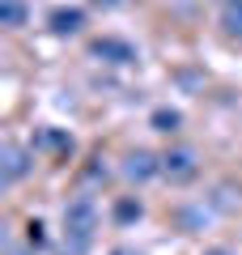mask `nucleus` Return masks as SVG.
<instances>
[{"label":"nucleus","mask_w":242,"mask_h":255,"mask_svg":"<svg viewBox=\"0 0 242 255\" xmlns=\"http://www.w3.org/2000/svg\"><path fill=\"white\" fill-rule=\"evenodd\" d=\"M94 4H98V9H119L123 0H94Z\"/></svg>","instance_id":"ddd939ff"},{"label":"nucleus","mask_w":242,"mask_h":255,"mask_svg":"<svg viewBox=\"0 0 242 255\" xmlns=\"http://www.w3.org/2000/svg\"><path fill=\"white\" fill-rule=\"evenodd\" d=\"M111 255H140V251H132V247H115Z\"/></svg>","instance_id":"4468645a"},{"label":"nucleus","mask_w":242,"mask_h":255,"mask_svg":"<svg viewBox=\"0 0 242 255\" xmlns=\"http://www.w3.org/2000/svg\"><path fill=\"white\" fill-rule=\"evenodd\" d=\"M0 26L4 30H21L26 26V4H21V0H0Z\"/></svg>","instance_id":"0eeeda50"},{"label":"nucleus","mask_w":242,"mask_h":255,"mask_svg":"<svg viewBox=\"0 0 242 255\" xmlns=\"http://www.w3.org/2000/svg\"><path fill=\"white\" fill-rule=\"evenodd\" d=\"M221 30L230 38H242V4H230V9L221 13Z\"/></svg>","instance_id":"9d476101"},{"label":"nucleus","mask_w":242,"mask_h":255,"mask_svg":"<svg viewBox=\"0 0 242 255\" xmlns=\"http://www.w3.org/2000/svg\"><path fill=\"white\" fill-rule=\"evenodd\" d=\"M140 200H136V196H123V200H119L115 204V221H119V226H127V221H140Z\"/></svg>","instance_id":"1a4fd4ad"},{"label":"nucleus","mask_w":242,"mask_h":255,"mask_svg":"<svg viewBox=\"0 0 242 255\" xmlns=\"http://www.w3.org/2000/svg\"><path fill=\"white\" fill-rule=\"evenodd\" d=\"M26 243L30 247H34V251H38V247H47V226H43V221H26Z\"/></svg>","instance_id":"f8f14e48"},{"label":"nucleus","mask_w":242,"mask_h":255,"mask_svg":"<svg viewBox=\"0 0 242 255\" xmlns=\"http://www.w3.org/2000/svg\"><path fill=\"white\" fill-rule=\"evenodd\" d=\"M90 55L94 60H102V64H132L136 60V47L127 43V38H94L90 43Z\"/></svg>","instance_id":"20e7f679"},{"label":"nucleus","mask_w":242,"mask_h":255,"mask_svg":"<svg viewBox=\"0 0 242 255\" xmlns=\"http://www.w3.org/2000/svg\"><path fill=\"white\" fill-rule=\"evenodd\" d=\"M123 174L132 183H149V179H157V174H161V157H153L149 149H136V153L123 157Z\"/></svg>","instance_id":"39448f33"},{"label":"nucleus","mask_w":242,"mask_h":255,"mask_svg":"<svg viewBox=\"0 0 242 255\" xmlns=\"http://www.w3.org/2000/svg\"><path fill=\"white\" fill-rule=\"evenodd\" d=\"M47 26H51V34H60V38H68V34H77L81 26H85V9H51V17H47Z\"/></svg>","instance_id":"423d86ee"},{"label":"nucleus","mask_w":242,"mask_h":255,"mask_svg":"<svg viewBox=\"0 0 242 255\" xmlns=\"http://www.w3.org/2000/svg\"><path fill=\"white\" fill-rule=\"evenodd\" d=\"M149 124L157 128V132H179V128H183V115H179L174 107H157V111H153V119H149Z\"/></svg>","instance_id":"6e6552de"},{"label":"nucleus","mask_w":242,"mask_h":255,"mask_svg":"<svg viewBox=\"0 0 242 255\" xmlns=\"http://www.w3.org/2000/svg\"><path fill=\"white\" fill-rule=\"evenodd\" d=\"M204 255H230V251H225V247H213V251H204Z\"/></svg>","instance_id":"2eb2a0df"},{"label":"nucleus","mask_w":242,"mask_h":255,"mask_svg":"<svg viewBox=\"0 0 242 255\" xmlns=\"http://www.w3.org/2000/svg\"><path fill=\"white\" fill-rule=\"evenodd\" d=\"M94 230H98V204L90 196L64 204V255H85L94 243Z\"/></svg>","instance_id":"f257e3e1"},{"label":"nucleus","mask_w":242,"mask_h":255,"mask_svg":"<svg viewBox=\"0 0 242 255\" xmlns=\"http://www.w3.org/2000/svg\"><path fill=\"white\" fill-rule=\"evenodd\" d=\"M38 145H47V149H55V153H68L72 149V136H64V132H38Z\"/></svg>","instance_id":"9b49d317"},{"label":"nucleus","mask_w":242,"mask_h":255,"mask_svg":"<svg viewBox=\"0 0 242 255\" xmlns=\"http://www.w3.org/2000/svg\"><path fill=\"white\" fill-rule=\"evenodd\" d=\"M30 162H34V153H30L26 145H17V140H4V145H0V174H4V183L26 179Z\"/></svg>","instance_id":"7ed1b4c3"},{"label":"nucleus","mask_w":242,"mask_h":255,"mask_svg":"<svg viewBox=\"0 0 242 255\" xmlns=\"http://www.w3.org/2000/svg\"><path fill=\"white\" fill-rule=\"evenodd\" d=\"M221 4H225V9H230V4H242V0H221Z\"/></svg>","instance_id":"dca6fc26"},{"label":"nucleus","mask_w":242,"mask_h":255,"mask_svg":"<svg viewBox=\"0 0 242 255\" xmlns=\"http://www.w3.org/2000/svg\"><path fill=\"white\" fill-rule=\"evenodd\" d=\"M200 174V162H196V149L187 145H174L161 153V179H170V183H191Z\"/></svg>","instance_id":"f03ea898"}]
</instances>
